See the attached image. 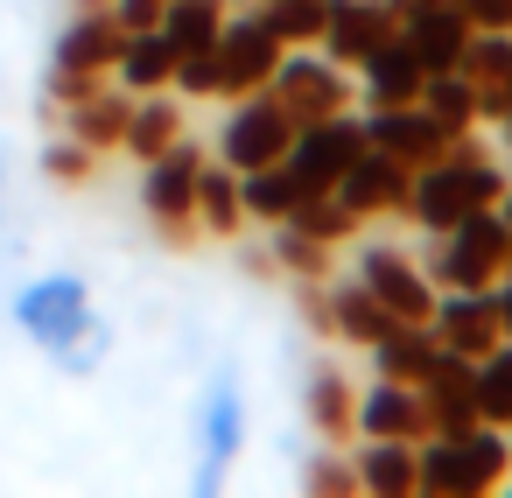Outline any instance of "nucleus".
I'll return each instance as SVG.
<instances>
[{"instance_id":"obj_12","label":"nucleus","mask_w":512,"mask_h":498,"mask_svg":"<svg viewBox=\"0 0 512 498\" xmlns=\"http://www.w3.org/2000/svg\"><path fill=\"white\" fill-rule=\"evenodd\" d=\"M281 36L260 22V15H232L225 36H218V99H246V92H267L274 64H281Z\"/></svg>"},{"instance_id":"obj_32","label":"nucleus","mask_w":512,"mask_h":498,"mask_svg":"<svg viewBox=\"0 0 512 498\" xmlns=\"http://www.w3.org/2000/svg\"><path fill=\"white\" fill-rule=\"evenodd\" d=\"M36 169H43V183H57V190H92V183H99V148H85L78 134H50L43 155H36Z\"/></svg>"},{"instance_id":"obj_44","label":"nucleus","mask_w":512,"mask_h":498,"mask_svg":"<svg viewBox=\"0 0 512 498\" xmlns=\"http://www.w3.org/2000/svg\"><path fill=\"white\" fill-rule=\"evenodd\" d=\"M505 176H512V169H505Z\"/></svg>"},{"instance_id":"obj_8","label":"nucleus","mask_w":512,"mask_h":498,"mask_svg":"<svg viewBox=\"0 0 512 498\" xmlns=\"http://www.w3.org/2000/svg\"><path fill=\"white\" fill-rule=\"evenodd\" d=\"M267 92L295 113V127H309V120L351 113L358 78H351L344 64H330L323 50H281V64H274V78H267Z\"/></svg>"},{"instance_id":"obj_25","label":"nucleus","mask_w":512,"mask_h":498,"mask_svg":"<svg viewBox=\"0 0 512 498\" xmlns=\"http://www.w3.org/2000/svg\"><path fill=\"white\" fill-rule=\"evenodd\" d=\"M169 78H176V50H169V36L162 29H141V36H127L120 43V64H113V85L120 92H169Z\"/></svg>"},{"instance_id":"obj_2","label":"nucleus","mask_w":512,"mask_h":498,"mask_svg":"<svg viewBox=\"0 0 512 498\" xmlns=\"http://www.w3.org/2000/svg\"><path fill=\"white\" fill-rule=\"evenodd\" d=\"M505 162L477 141V127L470 134H456L449 141V155H435V162H421L414 169V183H407V218L435 239V232H449L463 211H484V204H498L505 197Z\"/></svg>"},{"instance_id":"obj_38","label":"nucleus","mask_w":512,"mask_h":498,"mask_svg":"<svg viewBox=\"0 0 512 498\" xmlns=\"http://www.w3.org/2000/svg\"><path fill=\"white\" fill-rule=\"evenodd\" d=\"M162 8H169V0H113V22L127 29V36H141V29H162Z\"/></svg>"},{"instance_id":"obj_28","label":"nucleus","mask_w":512,"mask_h":498,"mask_svg":"<svg viewBox=\"0 0 512 498\" xmlns=\"http://www.w3.org/2000/svg\"><path fill=\"white\" fill-rule=\"evenodd\" d=\"M267 253H274V274L295 281V288L337 274V246H323V239H309V232H295V225H267Z\"/></svg>"},{"instance_id":"obj_11","label":"nucleus","mask_w":512,"mask_h":498,"mask_svg":"<svg viewBox=\"0 0 512 498\" xmlns=\"http://www.w3.org/2000/svg\"><path fill=\"white\" fill-rule=\"evenodd\" d=\"M351 274H358L400 323H428V316H435V281H428V267H421L407 246H358Z\"/></svg>"},{"instance_id":"obj_27","label":"nucleus","mask_w":512,"mask_h":498,"mask_svg":"<svg viewBox=\"0 0 512 498\" xmlns=\"http://www.w3.org/2000/svg\"><path fill=\"white\" fill-rule=\"evenodd\" d=\"M183 141V106H169L162 92H141L134 99V113H127V141H120V155H134V162H155L162 148H176Z\"/></svg>"},{"instance_id":"obj_24","label":"nucleus","mask_w":512,"mask_h":498,"mask_svg":"<svg viewBox=\"0 0 512 498\" xmlns=\"http://www.w3.org/2000/svg\"><path fill=\"white\" fill-rule=\"evenodd\" d=\"M302 176L288 162H267V169H246L239 176V204H246V225H288L295 204H302Z\"/></svg>"},{"instance_id":"obj_7","label":"nucleus","mask_w":512,"mask_h":498,"mask_svg":"<svg viewBox=\"0 0 512 498\" xmlns=\"http://www.w3.org/2000/svg\"><path fill=\"white\" fill-rule=\"evenodd\" d=\"M288 148H295V113L274 99V92H246V99H232V113H225V134H218V162L225 169H267V162H288Z\"/></svg>"},{"instance_id":"obj_22","label":"nucleus","mask_w":512,"mask_h":498,"mask_svg":"<svg viewBox=\"0 0 512 498\" xmlns=\"http://www.w3.org/2000/svg\"><path fill=\"white\" fill-rule=\"evenodd\" d=\"M358 491L365 498H421V442H379L358 435Z\"/></svg>"},{"instance_id":"obj_4","label":"nucleus","mask_w":512,"mask_h":498,"mask_svg":"<svg viewBox=\"0 0 512 498\" xmlns=\"http://www.w3.org/2000/svg\"><path fill=\"white\" fill-rule=\"evenodd\" d=\"M505 260H512V232H505L498 204H484V211H463L449 232H435V253L421 267L435 288H498Z\"/></svg>"},{"instance_id":"obj_13","label":"nucleus","mask_w":512,"mask_h":498,"mask_svg":"<svg viewBox=\"0 0 512 498\" xmlns=\"http://www.w3.org/2000/svg\"><path fill=\"white\" fill-rule=\"evenodd\" d=\"M400 36V0H330V15H323V57L330 64H344V71H358L379 43H393Z\"/></svg>"},{"instance_id":"obj_39","label":"nucleus","mask_w":512,"mask_h":498,"mask_svg":"<svg viewBox=\"0 0 512 498\" xmlns=\"http://www.w3.org/2000/svg\"><path fill=\"white\" fill-rule=\"evenodd\" d=\"M470 29H512V0H463Z\"/></svg>"},{"instance_id":"obj_21","label":"nucleus","mask_w":512,"mask_h":498,"mask_svg":"<svg viewBox=\"0 0 512 498\" xmlns=\"http://www.w3.org/2000/svg\"><path fill=\"white\" fill-rule=\"evenodd\" d=\"M302 414H309V428H316L323 442H358V386H351V372H344L337 358H323V365L309 372Z\"/></svg>"},{"instance_id":"obj_31","label":"nucleus","mask_w":512,"mask_h":498,"mask_svg":"<svg viewBox=\"0 0 512 498\" xmlns=\"http://www.w3.org/2000/svg\"><path fill=\"white\" fill-rule=\"evenodd\" d=\"M470 393H477V421H491V428H512V337H505V344H491V351L477 358V372H470Z\"/></svg>"},{"instance_id":"obj_40","label":"nucleus","mask_w":512,"mask_h":498,"mask_svg":"<svg viewBox=\"0 0 512 498\" xmlns=\"http://www.w3.org/2000/svg\"><path fill=\"white\" fill-rule=\"evenodd\" d=\"M491 295H498V323H505V337H512V260H505V281H498Z\"/></svg>"},{"instance_id":"obj_43","label":"nucleus","mask_w":512,"mask_h":498,"mask_svg":"<svg viewBox=\"0 0 512 498\" xmlns=\"http://www.w3.org/2000/svg\"><path fill=\"white\" fill-rule=\"evenodd\" d=\"M400 8H407V0H400Z\"/></svg>"},{"instance_id":"obj_23","label":"nucleus","mask_w":512,"mask_h":498,"mask_svg":"<svg viewBox=\"0 0 512 498\" xmlns=\"http://www.w3.org/2000/svg\"><path fill=\"white\" fill-rule=\"evenodd\" d=\"M127 113H134V92H120V85H99L92 99L64 106V127H71L85 148H99V155H120V141H127Z\"/></svg>"},{"instance_id":"obj_42","label":"nucleus","mask_w":512,"mask_h":498,"mask_svg":"<svg viewBox=\"0 0 512 498\" xmlns=\"http://www.w3.org/2000/svg\"><path fill=\"white\" fill-rule=\"evenodd\" d=\"M505 456H512V428H505Z\"/></svg>"},{"instance_id":"obj_29","label":"nucleus","mask_w":512,"mask_h":498,"mask_svg":"<svg viewBox=\"0 0 512 498\" xmlns=\"http://www.w3.org/2000/svg\"><path fill=\"white\" fill-rule=\"evenodd\" d=\"M225 22H232L225 0H169V8H162V36H169L176 57L183 50H218Z\"/></svg>"},{"instance_id":"obj_37","label":"nucleus","mask_w":512,"mask_h":498,"mask_svg":"<svg viewBox=\"0 0 512 498\" xmlns=\"http://www.w3.org/2000/svg\"><path fill=\"white\" fill-rule=\"evenodd\" d=\"M169 85H183L190 99H218V50H183Z\"/></svg>"},{"instance_id":"obj_3","label":"nucleus","mask_w":512,"mask_h":498,"mask_svg":"<svg viewBox=\"0 0 512 498\" xmlns=\"http://www.w3.org/2000/svg\"><path fill=\"white\" fill-rule=\"evenodd\" d=\"M505 477H512V456H505V428L491 421L421 442V498H491Z\"/></svg>"},{"instance_id":"obj_10","label":"nucleus","mask_w":512,"mask_h":498,"mask_svg":"<svg viewBox=\"0 0 512 498\" xmlns=\"http://www.w3.org/2000/svg\"><path fill=\"white\" fill-rule=\"evenodd\" d=\"M407 183H414V169L365 141V148L351 155V169L337 176V190H330V197H337L358 225H372V218H407Z\"/></svg>"},{"instance_id":"obj_33","label":"nucleus","mask_w":512,"mask_h":498,"mask_svg":"<svg viewBox=\"0 0 512 498\" xmlns=\"http://www.w3.org/2000/svg\"><path fill=\"white\" fill-rule=\"evenodd\" d=\"M421 106H428L449 134H470V127H477V92H470L463 71H428V78H421Z\"/></svg>"},{"instance_id":"obj_18","label":"nucleus","mask_w":512,"mask_h":498,"mask_svg":"<svg viewBox=\"0 0 512 498\" xmlns=\"http://www.w3.org/2000/svg\"><path fill=\"white\" fill-rule=\"evenodd\" d=\"M358 435H379V442H428V407H421V386L407 379H379L358 393Z\"/></svg>"},{"instance_id":"obj_20","label":"nucleus","mask_w":512,"mask_h":498,"mask_svg":"<svg viewBox=\"0 0 512 498\" xmlns=\"http://www.w3.org/2000/svg\"><path fill=\"white\" fill-rule=\"evenodd\" d=\"M120 43H127V29L113 15H71L57 29V43H50V64L57 71H85V78H113Z\"/></svg>"},{"instance_id":"obj_6","label":"nucleus","mask_w":512,"mask_h":498,"mask_svg":"<svg viewBox=\"0 0 512 498\" xmlns=\"http://www.w3.org/2000/svg\"><path fill=\"white\" fill-rule=\"evenodd\" d=\"M239 449H246V393L232 386V372H218L204 386V400H197V477H190V491L218 498L232 463H239Z\"/></svg>"},{"instance_id":"obj_19","label":"nucleus","mask_w":512,"mask_h":498,"mask_svg":"<svg viewBox=\"0 0 512 498\" xmlns=\"http://www.w3.org/2000/svg\"><path fill=\"white\" fill-rule=\"evenodd\" d=\"M351 78H358V106H414V99H421L428 64L414 57V43H407V36H393V43H379Z\"/></svg>"},{"instance_id":"obj_35","label":"nucleus","mask_w":512,"mask_h":498,"mask_svg":"<svg viewBox=\"0 0 512 498\" xmlns=\"http://www.w3.org/2000/svg\"><path fill=\"white\" fill-rule=\"evenodd\" d=\"M302 491H309V498H351V491H358V456H351V442H323V449L302 463Z\"/></svg>"},{"instance_id":"obj_14","label":"nucleus","mask_w":512,"mask_h":498,"mask_svg":"<svg viewBox=\"0 0 512 498\" xmlns=\"http://www.w3.org/2000/svg\"><path fill=\"white\" fill-rule=\"evenodd\" d=\"M428 330H435V344H449L463 358H484L491 344H505V323H498V295L491 288H435Z\"/></svg>"},{"instance_id":"obj_17","label":"nucleus","mask_w":512,"mask_h":498,"mask_svg":"<svg viewBox=\"0 0 512 498\" xmlns=\"http://www.w3.org/2000/svg\"><path fill=\"white\" fill-rule=\"evenodd\" d=\"M463 78L477 92V127L512 120V29H477L463 50Z\"/></svg>"},{"instance_id":"obj_16","label":"nucleus","mask_w":512,"mask_h":498,"mask_svg":"<svg viewBox=\"0 0 512 498\" xmlns=\"http://www.w3.org/2000/svg\"><path fill=\"white\" fill-rule=\"evenodd\" d=\"M365 141L372 148H386L393 162H407V169H421V162H435V155H449V127L414 99V106H365Z\"/></svg>"},{"instance_id":"obj_30","label":"nucleus","mask_w":512,"mask_h":498,"mask_svg":"<svg viewBox=\"0 0 512 498\" xmlns=\"http://www.w3.org/2000/svg\"><path fill=\"white\" fill-rule=\"evenodd\" d=\"M365 358H372L379 379H407V386H414V379L428 372V358H435V330H428V323H393Z\"/></svg>"},{"instance_id":"obj_15","label":"nucleus","mask_w":512,"mask_h":498,"mask_svg":"<svg viewBox=\"0 0 512 498\" xmlns=\"http://www.w3.org/2000/svg\"><path fill=\"white\" fill-rule=\"evenodd\" d=\"M400 36L414 43V57L428 71H463V50H470V15L463 0H407L400 8Z\"/></svg>"},{"instance_id":"obj_9","label":"nucleus","mask_w":512,"mask_h":498,"mask_svg":"<svg viewBox=\"0 0 512 498\" xmlns=\"http://www.w3.org/2000/svg\"><path fill=\"white\" fill-rule=\"evenodd\" d=\"M365 148V113H330V120H309L295 127V148H288V169L302 176L309 197L337 190V176L351 169V155Z\"/></svg>"},{"instance_id":"obj_36","label":"nucleus","mask_w":512,"mask_h":498,"mask_svg":"<svg viewBox=\"0 0 512 498\" xmlns=\"http://www.w3.org/2000/svg\"><path fill=\"white\" fill-rule=\"evenodd\" d=\"M288 225H295V232H309V239H323V246H344V239L358 232V218H351V211H344L330 190H323V197H302Z\"/></svg>"},{"instance_id":"obj_34","label":"nucleus","mask_w":512,"mask_h":498,"mask_svg":"<svg viewBox=\"0 0 512 498\" xmlns=\"http://www.w3.org/2000/svg\"><path fill=\"white\" fill-rule=\"evenodd\" d=\"M323 15H330V0H267V8H260V22L288 50H316L323 43Z\"/></svg>"},{"instance_id":"obj_5","label":"nucleus","mask_w":512,"mask_h":498,"mask_svg":"<svg viewBox=\"0 0 512 498\" xmlns=\"http://www.w3.org/2000/svg\"><path fill=\"white\" fill-rule=\"evenodd\" d=\"M197 176H204V148L197 141H176L162 148L155 162H141V211L155 225L162 246H197Z\"/></svg>"},{"instance_id":"obj_1","label":"nucleus","mask_w":512,"mask_h":498,"mask_svg":"<svg viewBox=\"0 0 512 498\" xmlns=\"http://www.w3.org/2000/svg\"><path fill=\"white\" fill-rule=\"evenodd\" d=\"M15 330L43 358H57L64 372H99V358L113 351V323L99 316L85 274H36V281H22L15 288Z\"/></svg>"},{"instance_id":"obj_41","label":"nucleus","mask_w":512,"mask_h":498,"mask_svg":"<svg viewBox=\"0 0 512 498\" xmlns=\"http://www.w3.org/2000/svg\"><path fill=\"white\" fill-rule=\"evenodd\" d=\"M113 0H71V15H106Z\"/></svg>"},{"instance_id":"obj_26","label":"nucleus","mask_w":512,"mask_h":498,"mask_svg":"<svg viewBox=\"0 0 512 498\" xmlns=\"http://www.w3.org/2000/svg\"><path fill=\"white\" fill-rule=\"evenodd\" d=\"M197 232H204V239H232V246H239V232H246L239 169H225V162H204V176H197Z\"/></svg>"}]
</instances>
